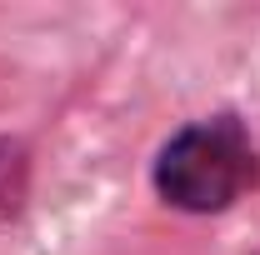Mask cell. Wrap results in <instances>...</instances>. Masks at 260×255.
<instances>
[{
  "label": "cell",
  "mask_w": 260,
  "mask_h": 255,
  "mask_svg": "<svg viewBox=\"0 0 260 255\" xmlns=\"http://www.w3.org/2000/svg\"><path fill=\"white\" fill-rule=\"evenodd\" d=\"M150 185L180 215H220L260 185V150L240 115H205L160 145Z\"/></svg>",
  "instance_id": "1"
}]
</instances>
